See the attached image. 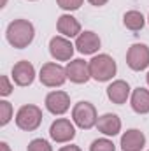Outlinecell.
Returning <instances> with one entry per match:
<instances>
[{
  "mask_svg": "<svg viewBox=\"0 0 149 151\" xmlns=\"http://www.w3.org/2000/svg\"><path fill=\"white\" fill-rule=\"evenodd\" d=\"M90 74L95 81L98 83H105V81H111L112 77L116 76V62L114 58L109 55H98V56H93L90 62Z\"/></svg>",
  "mask_w": 149,
  "mask_h": 151,
  "instance_id": "7a4b0ae2",
  "label": "cell"
},
{
  "mask_svg": "<svg viewBox=\"0 0 149 151\" xmlns=\"http://www.w3.org/2000/svg\"><path fill=\"white\" fill-rule=\"evenodd\" d=\"M27 151H53V148H51V144L46 139H34L28 144Z\"/></svg>",
  "mask_w": 149,
  "mask_h": 151,
  "instance_id": "44dd1931",
  "label": "cell"
},
{
  "mask_svg": "<svg viewBox=\"0 0 149 151\" xmlns=\"http://www.w3.org/2000/svg\"><path fill=\"white\" fill-rule=\"evenodd\" d=\"M130 104L132 109L139 114L149 113V90L146 88H135L130 95Z\"/></svg>",
  "mask_w": 149,
  "mask_h": 151,
  "instance_id": "e0dca14e",
  "label": "cell"
},
{
  "mask_svg": "<svg viewBox=\"0 0 149 151\" xmlns=\"http://www.w3.org/2000/svg\"><path fill=\"white\" fill-rule=\"evenodd\" d=\"M144 146H146V135L137 128H130L121 135L123 151H142Z\"/></svg>",
  "mask_w": 149,
  "mask_h": 151,
  "instance_id": "7c38bea8",
  "label": "cell"
},
{
  "mask_svg": "<svg viewBox=\"0 0 149 151\" xmlns=\"http://www.w3.org/2000/svg\"><path fill=\"white\" fill-rule=\"evenodd\" d=\"M42 123V111L40 107L34 104H27L23 107H19V111L16 113V125L18 128L25 130V132H34L37 130Z\"/></svg>",
  "mask_w": 149,
  "mask_h": 151,
  "instance_id": "3957f363",
  "label": "cell"
},
{
  "mask_svg": "<svg viewBox=\"0 0 149 151\" xmlns=\"http://www.w3.org/2000/svg\"><path fill=\"white\" fill-rule=\"evenodd\" d=\"M60 151H81L79 146H74V144H70V146H63Z\"/></svg>",
  "mask_w": 149,
  "mask_h": 151,
  "instance_id": "d4e9b609",
  "label": "cell"
},
{
  "mask_svg": "<svg viewBox=\"0 0 149 151\" xmlns=\"http://www.w3.org/2000/svg\"><path fill=\"white\" fill-rule=\"evenodd\" d=\"M11 93H12V84H11V81H9L7 76H2V77H0V95H2V97H7V95H11Z\"/></svg>",
  "mask_w": 149,
  "mask_h": 151,
  "instance_id": "603a6c76",
  "label": "cell"
},
{
  "mask_svg": "<svg viewBox=\"0 0 149 151\" xmlns=\"http://www.w3.org/2000/svg\"><path fill=\"white\" fill-rule=\"evenodd\" d=\"M84 0H56V4L65 11H77Z\"/></svg>",
  "mask_w": 149,
  "mask_h": 151,
  "instance_id": "7402d4cb",
  "label": "cell"
},
{
  "mask_svg": "<svg viewBox=\"0 0 149 151\" xmlns=\"http://www.w3.org/2000/svg\"><path fill=\"white\" fill-rule=\"evenodd\" d=\"M107 97L112 104H125L130 97V84L123 79H117V81H112L111 84L107 86Z\"/></svg>",
  "mask_w": 149,
  "mask_h": 151,
  "instance_id": "4fadbf2b",
  "label": "cell"
},
{
  "mask_svg": "<svg viewBox=\"0 0 149 151\" xmlns=\"http://www.w3.org/2000/svg\"><path fill=\"white\" fill-rule=\"evenodd\" d=\"M56 28H58V32L63 37H67V39L79 37L81 35V23L75 19L74 16H70V14H62L58 18Z\"/></svg>",
  "mask_w": 149,
  "mask_h": 151,
  "instance_id": "2e32d148",
  "label": "cell"
},
{
  "mask_svg": "<svg viewBox=\"0 0 149 151\" xmlns=\"http://www.w3.org/2000/svg\"><path fill=\"white\" fill-rule=\"evenodd\" d=\"M5 2H7V0H2V7H4V5H5Z\"/></svg>",
  "mask_w": 149,
  "mask_h": 151,
  "instance_id": "4316f807",
  "label": "cell"
},
{
  "mask_svg": "<svg viewBox=\"0 0 149 151\" xmlns=\"http://www.w3.org/2000/svg\"><path fill=\"white\" fill-rule=\"evenodd\" d=\"M70 107V97L67 91H51L46 97V109L51 114H65Z\"/></svg>",
  "mask_w": 149,
  "mask_h": 151,
  "instance_id": "9c48e42d",
  "label": "cell"
},
{
  "mask_svg": "<svg viewBox=\"0 0 149 151\" xmlns=\"http://www.w3.org/2000/svg\"><path fill=\"white\" fill-rule=\"evenodd\" d=\"M91 5H95V7H102V5H105L109 0H88Z\"/></svg>",
  "mask_w": 149,
  "mask_h": 151,
  "instance_id": "cb8c5ba5",
  "label": "cell"
},
{
  "mask_svg": "<svg viewBox=\"0 0 149 151\" xmlns=\"http://www.w3.org/2000/svg\"><path fill=\"white\" fill-rule=\"evenodd\" d=\"M146 79H148V84H149V72H148V77H146Z\"/></svg>",
  "mask_w": 149,
  "mask_h": 151,
  "instance_id": "83f0119b",
  "label": "cell"
},
{
  "mask_svg": "<svg viewBox=\"0 0 149 151\" xmlns=\"http://www.w3.org/2000/svg\"><path fill=\"white\" fill-rule=\"evenodd\" d=\"M75 47L82 55H93L100 49V37L95 32H81L75 40Z\"/></svg>",
  "mask_w": 149,
  "mask_h": 151,
  "instance_id": "5bb4252c",
  "label": "cell"
},
{
  "mask_svg": "<svg viewBox=\"0 0 149 151\" xmlns=\"http://www.w3.org/2000/svg\"><path fill=\"white\" fill-rule=\"evenodd\" d=\"M65 70H67V77L72 83H75V84L88 83L90 77H91V74H90V63L84 62V60H81V58L69 62V65L65 67Z\"/></svg>",
  "mask_w": 149,
  "mask_h": 151,
  "instance_id": "30bf717a",
  "label": "cell"
},
{
  "mask_svg": "<svg viewBox=\"0 0 149 151\" xmlns=\"http://www.w3.org/2000/svg\"><path fill=\"white\" fill-rule=\"evenodd\" d=\"M126 63L132 70H144L149 67V47L146 44H133L126 53Z\"/></svg>",
  "mask_w": 149,
  "mask_h": 151,
  "instance_id": "52a82bcc",
  "label": "cell"
},
{
  "mask_svg": "<svg viewBox=\"0 0 149 151\" xmlns=\"http://www.w3.org/2000/svg\"><path fill=\"white\" fill-rule=\"evenodd\" d=\"M74 44L63 35H56L49 40V53L58 62H67L74 55Z\"/></svg>",
  "mask_w": 149,
  "mask_h": 151,
  "instance_id": "ba28073f",
  "label": "cell"
},
{
  "mask_svg": "<svg viewBox=\"0 0 149 151\" xmlns=\"http://www.w3.org/2000/svg\"><path fill=\"white\" fill-rule=\"evenodd\" d=\"M35 79V69L30 62L21 60L12 67V81L18 86H30Z\"/></svg>",
  "mask_w": 149,
  "mask_h": 151,
  "instance_id": "8fae6325",
  "label": "cell"
},
{
  "mask_svg": "<svg viewBox=\"0 0 149 151\" xmlns=\"http://www.w3.org/2000/svg\"><path fill=\"white\" fill-rule=\"evenodd\" d=\"M11 118H12V106H11V102L2 100L0 102V125L2 127L7 125L11 121Z\"/></svg>",
  "mask_w": 149,
  "mask_h": 151,
  "instance_id": "ffe728a7",
  "label": "cell"
},
{
  "mask_svg": "<svg viewBox=\"0 0 149 151\" xmlns=\"http://www.w3.org/2000/svg\"><path fill=\"white\" fill-rule=\"evenodd\" d=\"M90 151H116V146L109 139H97L91 142Z\"/></svg>",
  "mask_w": 149,
  "mask_h": 151,
  "instance_id": "d6986e66",
  "label": "cell"
},
{
  "mask_svg": "<svg viewBox=\"0 0 149 151\" xmlns=\"http://www.w3.org/2000/svg\"><path fill=\"white\" fill-rule=\"evenodd\" d=\"M49 135L54 142H70L75 137V128L74 123L67 118H58L56 121L51 123Z\"/></svg>",
  "mask_w": 149,
  "mask_h": 151,
  "instance_id": "8992f818",
  "label": "cell"
},
{
  "mask_svg": "<svg viewBox=\"0 0 149 151\" xmlns=\"http://www.w3.org/2000/svg\"><path fill=\"white\" fill-rule=\"evenodd\" d=\"M72 119L74 123L82 128V130H90L97 125L98 116H97V109L93 104L90 102H77L72 109Z\"/></svg>",
  "mask_w": 149,
  "mask_h": 151,
  "instance_id": "277c9868",
  "label": "cell"
},
{
  "mask_svg": "<svg viewBox=\"0 0 149 151\" xmlns=\"http://www.w3.org/2000/svg\"><path fill=\"white\" fill-rule=\"evenodd\" d=\"M148 19H149V18H148Z\"/></svg>",
  "mask_w": 149,
  "mask_h": 151,
  "instance_id": "f1b7e54d",
  "label": "cell"
},
{
  "mask_svg": "<svg viewBox=\"0 0 149 151\" xmlns=\"http://www.w3.org/2000/svg\"><path fill=\"white\" fill-rule=\"evenodd\" d=\"M5 37L12 47L23 49L32 44V40L35 37V28L28 19H14L12 23H9Z\"/></svg>",
  "mask_w": 149,
  "mask_h": 151,
  "instance_id": "6da1fadb",
  "label": "cell"
},
{
  "mask_svg": "<svg viewBox=\"0 0 149 151\" xmlns=\"http://www.w3.org/2000/svg\"><path fill=\"white\" fill-rule=\"evenodd\" d=\"M123 23H125V27H126L128 30L139 32V30L144 28L146 19H144L142 12H139V11H128V12H125V16H123Z\"/></svg>",
  "mask_w": 149,
  "mask_h": 151,
  "instance_id": "ac0fdd59",
  "label": "cell"
},
{
  "mask_svg": "<svg viewBox=\"0 0 149 151\" xmlns=\"http://www.w3.org/2000/svg\"><path fill=\"white\" fill-rule=\"evenodd\" d=\"M0 151H11L9 144H7V142H2V144H0Z\"/></svg>",
  "mask_w": 149,
  "mask_h": 151,
  "instance_id": "484cf974",
  "label": "cell"
},
{
  "mask_svg": "<svg viewBox=\"0 0 149 151\" xmlns=\"http://www.w3.org/2000/svg\"><path fill=\"white\" fill-rule=\"evenodd\" d=\"M39 79L44 86L47 88H56V86H62L69 77H67V70L58 65V63H44L40 67V72H39Z\"/></svg>",
  "mask_w": 149,
  "mask_h": 151,
  "instance_id": "5b68a950",
  "label": "cell"
},
{
  "mask_svg": "<svg viewBox=\"0 0 149 151\" xmlns=\"http://www.w3.org/2000/svg\"><path fill=\"white\" fill-rule=\"evenodd\" d=\"M97 128L98 132H102L104 135H109V137H114L121 132V119L117 114H112V113H107L104 116L98 118L97 121Z\"/></svg>",
  "mask_w": 149,
  "mask_h": 151,
  "instance_id": "9a60e30c",
  "label": "cell"
}]
</instances>
